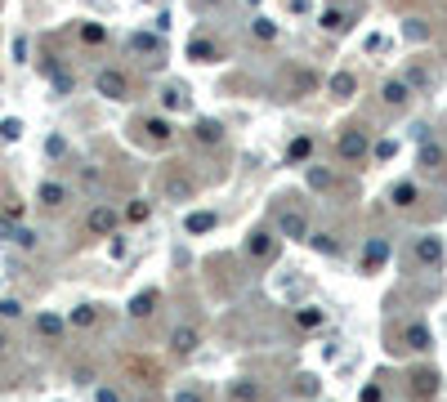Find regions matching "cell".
<instances>
[{"mask_svg":"<svg viewBox=\"0 0 447 402\" xmlns=\"http://www.w3.org/2000/svg\"><path fill=\"white\" fill-rule=\"evenodd\" d=\"M19 313H23L19 299H0V317H19Z\"/></svg>","mask_w":447,"mask_h":402,"instance_id":"60d3db41","label":"cell"},{"mask_svg":"<svg viewBox=\"0 0 447 402\" xmlns=\"http://www.w3.org/2000/svg\"><path fill=\"white\" fill-rule=\"evenodd\" d=\"M197 344H202V331H197V326H175V335H170L175 354H192Z\"/></svg>","mask_w":447,"mask_h":402,"instance_id":"52a82bcc","label":"cell"},{"mask_svg":"<svg viewBox=\"0 0 447 402\" xmlns=\"http://www.w3.org/2000/svg\"><path fill=\"white\" fill-rule=\"evenodd\" d=\"M309 188H331V170L313 165V170H309Z\"/></svg>","mask_w":447,"mask_h":402,"instance_id":"e575fe53","label":"cell"},{"mask_svg":"<svg viewBox=\"0 0 447 402\" xmlns=\"http://www.w3.org/2000/svg\"><path fill=\"white\" fill-rule=\"evenodd\" d=\"M309 242H313V250H322V255H340V242L331 237V232H309Z\"/></svg>","mask_w":447,"mask_h":402,"instance_id":"603a6c76","label":"cell"},{"mask_svg":"<svg viewBox=\"0 0 447 402\" xmlns=\"http://www.w3.org/2000/svg\"><path fill=\"white\" fill-rule=\"evenodd\" d=\"M394 153H399V143H394V139H380L376 143V161H394Z\"/></svg>","mask_w":447,"mask_h":402,"instance_id":"8d00e7d4","label":"cell"},{"mask_svg":"<svg viewBox=\"0 0 447 402\" xmlns=\"http://www.w3.org/2000/svg\"><path fill=\"white\" fill-rule=\"evenodd\" d=\"M94 90L103 98H130V76L121 72V67H103V72L94 76Z\"/></svg>","mask_w":447,"mask_h":402,"instance_id":"7a4b0ae2","label":"cell"},{"mask_svg":"<svg viewBox=\"0 0 447 402\" xmlns=\"http://www.w3.org/2000/svg\"><path fill=\"white\" fill-rule=\"evenodd\" d=\"M228 398H233V402H260V389H255V384H246V380H237L233 389H228Z\"/></svg>","mask_w":447,"mask_h":402,"instance_id":"d4e9b609","label":"cell"},{"mask_svg":"<svg viewBox=\"0 0 447 402\" xmlns=\"http://www.w3.org/2000/svg\"><path fill=\"white\" fill-rule=\"evenodd\" d=\"M165 192L184 201V197H192V183H188V179H179V175H170V183H165Z\"/></svg>","mask_w":447,"mask_h":402,"instance_id":"f546056e","label":"cell"},{"mask_svg":"<svg viewBox=\"0 0 447 402\" xmlns=\"http://www.w3.org/2000/svg\"><path fill=\"white\" fill-rule=\"evenodd\" d=\"M86 228H90V237H108V232L117 228V210H112V206H94L86 215Z\"/></svg>","mask_w":447,"mask_h":402,"instance_id":"277c9868","label":"cell"},{"mask_svg":"<svg viewBox=\"0 0 447 402\" xmlns=\"http://www.w3.org/2000/svg\"><path fill=\"white\" fill-rule=\"evenodd\" d=\"M251 31H255L260 41H273V36H277V23H273V19H255V23H251Z\"/></svg>","mask_w":447,"mask_h":402,"instance_id":"4dcf8cb0","label":"cell"},{"mask_svg":"<svg viewBox=\"0 0 447 402\" xmlns=\"http://www.w3.org/2000/svg\"><path fill=\"white\" fill-rule=\"evenodd\" d=\"M309 153H313V139H309V134H300V139H291L287 161H291V165H300V161H309Z\"/></svg>","mask_w":447,"mask_h":402,"instance_id":"ffe728a7","label":"cell"},{"mask_svg":"<svg viewBox=\"0 0 447 402\" xmlns=\"http://www.w3.org/2000/svg\"><path fill=\"white\" fill-rule=\"evenodd\" d=\"M36 201H41V206H49V210H58L63 201H68V188H63V183H54V179H45L41 188H36Z\"/></svg>","mask_w":447,"mask_h":402,"instance_id":"ba28073f","label":"cell"},{"mask_svg":"<svg viewBox=\"0 0 447 402\" xmlns=\"http://www.w3.org/2000/svg\"><path fill=\"white\" fill-rule=\"evenodd\" d=\"M246 255H251V259H260V264H269V259L277 255V237H273L269 228H255L251 237H246Z\"/></svg>","mask_w":447,"mask_h":402,"instance_id":"3957f363","label":"cell"},{"mask_svg":"<svg viewBox=\"0 0 447 402\" xmlns=\"http://www.w3.org/2000/svg\"><path fill=\"white\" fill-rule=\"evenodd\" d=\"M336 153H340V161H362V157H367V130H362V125L340 130Z\"/></svg>","mask_w":447,"mask_h":402,"instance_id":"6da1fadb","label":"cell"},{"mask_svg":"<svg viewBox=\"0 0 447 402\" xmlns=\"http://www.w3.org/2000/svg\"><path fill=\"white\" fill-rule=\"evenodd\" d=\"M434 393H438V371H411V398L429 402Z\"/></svg>","mask_w":447,"mask_h":402,"instance_id":"8992f818","label":"cell"},{"mask_svg":"<svg viewBox=\"0 0 447 402\" xmlns=\"http://www.w3.org/2000/svg\"><path fill=\"white\" fill-rule=\"evenodd\" d=\"M385 259H389V242H385V237H371V242H367V255H362V268H367V273H376Z\"/></svg>","mask_w":447,"mask_h":402,"instance_id":"9c48e42d","label":"cell"},{"mask_svg":"<svg viewBox=\"0 0 447 402\" xmlns=\"http://www.w3.org/2000/svg\"><path fill=\"white\" fill-rule=\"evenodd\" d=\"M327 90H331V98H349V94L358 90V76H354V72H336Z\"/></svg>","mask_w":447,"mask_h":402,"instance_id":"4fadbf2b","label":"cell"},{"mask_svg":"<svg viewBox=\"0 0 447 402\" xmlns=\"http://www.w3.org/2000/svg\"><path fill=\"white\" fill-rule=\"evenodd\" d=\"M94 322H98V309H94V304L72 309V326H94Z\"/></svg>","mask_w":447,"mask_h":402,"instance_id":"4316f807","label":"cell"},{"mask_svg":"<svg viewBox=\"0 0 447 402\" xmlns=\"http://www.w3.org/2000/svg\"><path fill=\"white\" fill-rule=\"evenodd\" d=\"M175 402H206V398L197 393V389H179V393H175Z\"/></svg>","mask_w":447,"mask_h":402,"instance_id":"b9f144b4","label":"cell"},{"mask_svg":"<svg viewBox=\"0 0 447 402\" xmlns=\"http://www.w3.org/2000/svg\"><path fill=\"white\" fill-rule=\"evenodd\" d=\"M403 344L416 349V354H421V349H429V326H425V322H411V326L403 331Z\"/></svg>","mask_w":447,"mask_h":402,"instance_id":"9a60e30c","label":"cell"},{"mask_svg":"<svg viewBox=\"0 0 447 402\" xmlns=\"http://www.w3.org/2000/svg\"><path fill=\"white\" fill-rule=\"evenodd\" d=\"M282 237L309 242V220H304V210H282Z\"/></svg>","mask_w":447,"mask_h":402,"instance_id":"5b68a950","label":"cell"},{"mask_svg":"<svg viewBox=\"0 0 447 402\" xmlns=\"http://www.w3.org/2000/svg\"><path fill=\"white\" fill-rule=\"evenodd\" d=\"M0 242H14V220H5V215H0Z\"/></svg>","mask_w":447,"mask_h":402,"instance_id":"7bdbcfd3","label":"cell"},{"mask_svg":"<svg viewBox=\"0 0 447 402\" xmlns=\"http://www.w3.org/2000/svg\"><path fill=\"white\" fill-rule=\"evenodd\" d=\"M192 134H197V143H206V148H210V143H224V125L210 121V116H202V121L192 125Z\"/></svg>","mask_w":447,"mask_h":402,"instance_id":"30bf717a","label":"cell"},{"mask_svg":"<svg viewBox=\"0 0 447 402\" xmlns=\"http://www.w3.org/2000/svg\"><path fill=\"white\" fill-rule=\"evenodd\" d=\"M184 228H188V232H210V228H215V215H210V210H192Z\"/></svg>","mask_w":447,"mask_h":402,"instance_id":"cb8c5ba5","label":"cell"},{"mask_svg":"<svg viewBox=\"0 0 447 402\" xmlns=\"http://www.w3.org/2000/svg\"><path fill=\"white\" fill-rule=\"evenodd\" d=\"M157 313V291H143L130 299V317H153Z\"/></svg>","mask_w":447,"mask_h":402,"instance_id":"e0dca14e","label":"cell"},{"mask_svg":"<svg viewBox=\"0 0 447 402\" xmlns=\"http://www.w3.org/2000/svg\"><path fill=\"white\" fill-rule=\"evenodd\" d=\"M421 165H425V170L443 165V148H438V143H425V148H421Z\"/></svg>","mask_w":447,"mask_h":402,"instance_id":"f1b7e54d","label":"cell"},{"mask_svg":"<svg viewBox=\"0 0 447 402\" xmlns=\"http://www.w3.org/2000/svg\"><path fill=\"white\" fill-rule=\"evenodd\" d=\"M322 322H327V313H322L318 304H304L300 313H295V326H300V331H318Z\"/></svg>","mask_w":447,"mask_h":402,"instance_id":"5bb4252c","label":"cell"},{"mask_svg":"<svg viewBox=\"0 0 447 402\" xmlns=\"http://www.w3.org/2000/svg\"><path fill=\"white\" fill-rule=\"evenodd\" d=\"M98 402H121V393L117 389H98Z\"/></svg>","mask_w":447,"mask_h":402,"instance_id":"bcb514c9","label":"cell"},{"mask_svg":"<svg viewBox=\"0 0 447 402\" xmlns=\"http://www.w3.org/2000/svg\"><path fill=\"white\" fill-rule=\"evenodd\" d=\"M0 139H5V143L23 139V121H19V116H5V121H0Z\"/></svg>","mask_w":447,"mask_h":402,"instance_id":"484cf974","label":"cell"},{"mask_svg":"<svg viewBox=\"0 0 447 402\" xmlns=\"http://www.w3.org/2000/svg\"><path fill=\"white\" fill-rule=\"evenodd\" d=\"M139 130H148L153 143H170V121L165 116H148V121H139Z\"/></svg>","mask_w":447,"mask_h":402,"instance_id":"7c38bea8","label":"cell"},{"mask_svg":"<svg viewBox=\"0 0 447 402\" xmlns=\"http://www.w3.org/2000/svg\"><path fill=\"white\" fill-rule=\"evenodd\" d=\"M161 108H165V112L184 108V90H179V86H170V90H165V98H161Z\"/></svg>","mask_w":447,"mask_h":402,"instance_id":"d6a6232c","label":"cell"},{"mask_svg":"<svg viewBox=\"0 0 447 402\" xmlns=\"http://www.w3.org/2000/svg\"><path fill=\"white\" fill-rule=\"evenodd\" d=\"M291 86H295V94H309L313 90V76L309 72H291Z\"/></svg>","mask_w":447,"mask_h":402,"instance_id":"74e56055","label":"cell"},{"mask_svg":"<svg viewBox=\"0 0 447 402\" xmlns=\"http://www.w3.org/2000/svg\"><path fill=\"white\" fill-rule=\"evenodd\" d=\"M130 45H135L139 54H157V49H161V41H157V36H143V31H139V36L130 41Z\"/></svg>","mask_w":447,"mask_h":402,"instance_id":"1f68e13d","label":"cell"},{"mask_svg":"<svg viewBox=\"0 0 447 402\" xmlns=\"http://www.w3.org/2000/svg\"><path fill=\"white\" fill-rule=\"evenodd\" d=\"M63 326H68V322H63L58 313H41V317H36V331L45 335V340H58V335H63Z\"/></svg>","mask_w":447,"mask_h":402,"instance_id":"ac0fdd59","label":"cell"},{"mask_svg":"<svg viewBox=\"0 0 447 402\" xmlns=\"http://www.w3.org/2000/svg\"><path fill=\"white\" fill-rule=\"evenodd\" d=\"M318 23H322V31H331V36H340V31L349 27V14H344V9H327Z\"/></svg>","mask_w":447,"mask_h":402,"instance_id":"d6986e66","label":"cell"},{"mask_svg":"<svg viewBox=\"0 0 447 402\" xmlns=\"http://www.w3.org/2000/svg\"><path fill=\"white\" fill-rule=\"evenodd\" d=\"M81 41H86V45H103V41H108V31L98 27V23H81Z\"/></svg>","mask_w":447,"mask_h":402,"instance_id":"83f0119b","label":"cell"},{"mask_svg":"<svg viewBox=\"0 0 447 402\" xmlns=\"http://www.w3.org/2000/svg\"><path fill=\"white\" fill-rule=\"evenodd\" d=\"M14 242H19V246H36V232H31V228H14Z\"/></svg>","mask_w":447,"mask_h":402,"instance_id":"ab89813d","label":"cell"},{"mask_svg":"<svg viewBox=\"0 0 447 402\" xmlns=\"http://www.w3.org/2000/svg\"><path fill=\"white\" fill-rule=\"evenodd\" d=\"M63 153H68V143H63L58 134H54V139H49V157H63Z\"/></svg>","mask_w":447,"mask_h":402,"instance_id":"ee69618b","label":"cell"},{"mask_svg":"<svg viewBox=\"0 0 447 402\" xmlns=\"http://www.w3.org/2000/svg\"><path fill=\"white\" fill-rule=\"evenodd\" d=\"M188 58H192V63H215V58H220V49H215L210 41H192V45H188Z\"/></svg>","mask_w":447,"mask_h":402,"instance_id":"7402d4cb","label":"cell"},{"mask_svg":"<svg viewBox=\"0 0 447 402\" xmlns=\"http://www.w3.org/2000/svg\"><path fill=\"white\" fill-rule=\"evenodd\" d=\"M416 259H421V264H438V259H443V242H438V237H421V242H416Z\"/></svg>","mask_w":447,"mask_h":402,"instance_id":"2e32d148","label":"cell"},{"mask_svg":"<svg viewBox=\"0 0 447 402\" xmlns=\"http://www.w3.org/2000/svg\"><path fill=\"white\" fill-rule=\"evenodd\" d=\"M389 201L394 206H416V183H394V192H389Z\"/></svg>","mask_w":447,"mask_h":402,"instance_id":"44dd1931","label":"cell"},{"mask_svg":"<svg viewBox=\"0 0 447 402\" xmlns=\"http://www.w3.org/2000/svg\"><path fill=\"white\" fill-rule=\"evenodd\" d=\"M125 215H130V220H135V224H143L148 215H153V206H148V201H135V206H130Z\"/></svg>","mask_w":447,"mask_h":402,"instance_id":"f35d334b","label":"cell"},{"mask_svg":"<svg viewBox=\"0 0 447 402\" xmlns=\"http://www.w3.org/2000/svg\"><path fill=\"white\" fill-rule=\"evenodd\" d=\"M246 5H260V0H246Z\"/></svg>","mask_w":447,"mask_h":402,"instance_id":"7dc6e473","label":"cell"},{"mask_svg":"<svg viewBox=\"0 0 447 402\" xmlns=\"http://www.w3.org/2000/svg\"><path fill=\"white\" fill-rule=\"evenodd\" d=\"M130 371H135V376H148V384L157 380V366H153V362H139V358H130Z\"/></svg>","mask_w":447,"mask_h":402,"instance_id":"d590c367","label":"cell"},{"mask_svg":"<svg viewBox=\"0 0 447 402\" xmlns=\"http://www.w3.org/2000/svg\"><path fill=\"white\" fill-rule=\"evenodd\" d=\"M380 98H385L389 108H407V103H411V90L403 86V81H385V90H380Z\"/></svg>","mask_w":447,"mask_h":402,"instance_id":"8fae6325","label":"cell"},{"mask_svg":"<svg viewBox=\"0 0 447 402\" xmlns=\"http://www.w3.org/2000/svg\"><path fill=\"white\" fill-rule=\"evenodd\" d=\"M54 86H58V94H68V90H72V76H63V72H54Z\"/></svg>","mask_w":447,"mask_h":402,"instance_id":"f6af8a7d","label":"cell"},{"mask_svg":"<svg viewBox=\"0 0 447 402\" xmlns=\"http://www.w3.org/2000/svg\"><path fill=\"white\" fill-rule=\"evenodd\" d=\"M403 86H407V90H425V86H429V72H421V67H411Z\"/></svg>","mask_w":447,"mask_h":402,"instance_id":"836d02e7","label":"cell"}]
</instances>
